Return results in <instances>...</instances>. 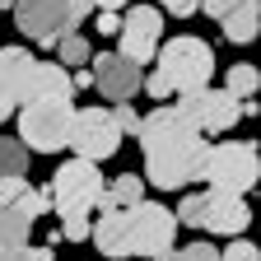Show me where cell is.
<instances>
[{
	"label": "cell",
	"mask_w": 261,
	"mask_h": 261,
	"mask_svg": "<svg viewBox=\"0 0 261 261\" xmlns=\"http://www.w3.org/2000/svg\"><path fill=\"white\" fill-rule=\"evenodd\" d=\"M93 61V89L112 98V103H126V98H136L140 93V65L136 61H126L121 51H103V56H89Z\"/></svg>",
	"instance_id": "obj_11"
},
{
	"label": "cell",
	"mask_w": 261,
	"mask_h": 261,
	"mask_svg": "<svg viewBox=\"0 0 261 261\" xmlns=\"http://www.w3.org/2000/svg\"><path fill=\"white\" fill-rule=\"evenodd\" d=\"M140 84H145V93H149V98H168V93H173V84H168V75H163V70L140 75Z\"/></svg>",
	"instance_id": "obj_26"
},
{
	"label": "cell",
	"mask_w": 261,
	"mask_h": 261,
	"mask_svg": "<svg viewBox=\"0 0 261 261\" xmlns=\"http://www.w3.org/2000/svg\"><path fill=\"white\" fill-rule=\"evenodd\" d=\"M38 80H42V61H33L23 47H0V93L14 108L38 98Z\"/></svg>",
	"instance_id": "obj_13"
},
{
	"label": "cell",
	"mask_w": 261,
	"mask_h": 261,
	"mask_svg": "<svg viewBox=\"0 0 261 261\" xmlns=\"http://www.w3.org/2000/svg\"><path fill=\"white\" fill-rule=\"evenodd\" d=\"M0 261H51V252H47V247L19 243V247H0Z\"/></svg>",
	"instance_id": "obj_23"
},
{
	"label": "cell",
	"mask_w": 261,
	"mask_h": 261,
	"mask_svg": "<svg viewBox=\"0 0 261 261\" xmlns=\"http://www.w3.org/2000/svg\"><path fill=\"white\" fill-rule=\"evenodd\" d=\"M70 84H75V89H93V75H89V70H84V75H70Z\"/></svg>",
	"instance_id": "obj_32"
},
{
	"label": "cell",
	"mask_w": 261,
	"mask_h": 261,
	"mask_svg": "<svg viewBox=\"0 0 261 261\" xmlns=\"http://www.w3.org/2000/svg\"><path fill=\"white\" fill-rule=\"evenodd\" d=\"M210 261H219V252H215V256H210Z\"/></svg>",
	"instance_id": "obj_36"
},
{
	"label": "cell",
	"mask_w": 261,
	"mask_h": 261,
	"mask_svg": "<svg viewBox=\"0 0 261 261\" xmlns=\"http://www.w3.org/2000/svg\"><path fill=\"white\" fill-rule=\"evenodd\" d=\"M10 5H14V0H0V10H10Z\"/></svg>",
	"instance_id": "obj_35"
},
{
	"label": "cell",
	"mask_w": 261,
	"mask_h": 261,
	"mask_svg": "<svg viewBox=\"0 0 261 261\" xmlns=\"http://www.w3.org/2000/svg\"><path fill=\"white\" fill-rule=\"evenodd\" d=\"M23 168H28V145H23V140H10V136H0V177L23 173Z\"/></svg>",
	"instance_id": "obj_18"
},
{
	"label": "cell",
	"mask_w": 261,
	"mask_h": 261,
	"mask_svg": "<svg viewBox=\"0 0 261 261\" xmlns=\"http://www.w3.org/2000/svg\"><path fill=\"white\" fill-rule=\"evenodd\" d=\"M154 56H159V70L168 75L173 93L210 84V70H215V51H210V42H201V38H173V42H159Z\"/></svg>",
	"instance_id": "obj_6"
},
{
	"label": "cell",
	"mask_w": 261,
	"mask_h": 261,
	"mask_svg": "<svg viewBox=\"0 0 261 261\" xmlns=\"http://www.w3.org/2000/svg\"><path fill=\"white\" fill-rule=\"evenodd\" d=\"M247 219H252L247 196H238V191H219V187L201 191V228L233 238V233H243V228H247Z\"/></svg>",
	"instance_id": "obj_12"
},
{
	"label": "cell",
	"mask_w": 261,
	"mask_h": 261,
	"mask_svg": "<svg viewBox=\"0 0 261 261\" xmlns=\"http://www.w3.org/2000/svg\"><path fill=\"white\" fill-rule=\"evenodd\" d=\"M56 51H61V65H84V61L93 56L80 33H61V38H56Z\"/></svg>",
	"instance_id": "obj_19"
},
{
	"label": "cell",
	"mask_w": 261,
	"mask_h": 261,
	"mask_svg": "<svg viewBox=\"0 0 261 261\" xmlns=\"http://www.w3.org/2000/svg\"><path fill=\"white\" fill-rule=\"evenodd\" d=\"M103 173H98V163L89 159H70V163H61L56 177H51V205L61 210V238H70V243H84L89 238V215L98 205V196H103Z\"/></svg>",
	"instance_id": "obj_2"
},
{
	"label": "cell",
	"mask_w": 261,
	"mask_h": 261,
	"mask_svg": "<svg viewBox=\"0 0 261 261\" xmlns=\"http://www.w3.org/2000/svg\"><path fill=\"white\" fill-rule=\"evenodd\" d=\"M112 117H117V126H121V136H136V130H140V112L130 108V98L112 108Z\"/></svg>",
	"instance_id": "obj_24"
},
{
	"label": "cell",
	"mask_w": 261,
	"mask_h": 261,
	"mask_svg": "<svg viewBox=\"0 0 261 261\" xmlns=\"http://www.w3.org/2000/svg\"><path fill=\"white\" fill-rule=\"evenodd\" d=\"M154 261H187V256H182V252H177V247H168V252H159V256H154Z\"/></svg>",
	"instance_id": "obj_33"
},
{
	"label": "cell",
	"mask_w": 261,
	"mask_h": 261,
	"mask_svg": "<svg viewBox=\"0 0 261 261\" xmlns=\"http://www.w3.org/2000/svg\"><path fill=\"white\" fill-rule=\"evenodd\" d=\"M159 5L168 10V14H177V19H187V14H196V10H201V0H159Z\"/></svg>",
	"instance_id": "obj_28"
},
{
	"label": "cell",
	"mask_w": 261,
	"mask_h": 261,
	"mask_svg": "<svg viewBox=\"0 0 261 261\" xmlns=\"http://www.w3.org/2000/svg\"><path fill=\"white\" fill-rule=\"evenodd\" d=\"M23 191H28L23 173H10V177H0V205H23Z\"/></svg>",
	"instance_id": "obj_22"
},
{
	"label": "cell",
	"mask_w": 261,
	"mask_h": 261,
	"mask_svg": "<svg viewBox=\"0 0 261 261\" xmlns=\"http://www.w3.org/2000/svg\"><path fill=\"white\" fill-rule=\"evenodd\" d=\"M19 140L33 145L38 154H56L65 149V130H70V117H75V103L70 98H28L19 103Z\"/></svg>",
	"instance_id": "obj_4"
},
{
	"label": "cell",
	"mask_w": 261,
	"mask_h": 261,
	"mask_svg": "<svg viewBox=\"0 0 261 261\" xmlns=\"http://www.w3.org/2000/svg\"><path fill=\"white\" fill-rule=\"evenodd\" d=\"M177 238V215L159 201L130 205V256H159Z\"/></svg>",
	"instance_id": "obj_9"
},
{
	"label": "cell",
	"mask_w": 261,
	"mask_h": 261,
	"mask_svg": "<svg viewBox=\"0 0 261 261\" xmlns=\"http://www.w3.org/2000/svg\"><path fill=\"white\" fill-rule=\"evenodd\" d=\"M140 149H145V173L159 191H182L187 182H201L205 173V136L191 121H182L177 108H154L140 117Z\"/></svg>",
	"instance_id": "obj_1"
},
{
	"label": "cell",
	"mask_w": 261,
	"mask_h": 261,
	"mask_svg": "<svg viewBox=\"0 0 261 261\" xmlns=\"http://www.w3.org/2000/svg\"><path fill=\"white\" fill-rule=\"evenodd\" d=\"M14 28L23 38L56 47L61 33H75L89 14H93V0H14Z\"/></svg>",
	"instance_id": "obj_3"
},
{
	"label": "cell",
	"mask_w": 261,
	"mask_h": 261,
	"mask_svg": "<svg viewBox=\"0 0 261 261\" xmlns=\"http://www.w3.org/2000/svg\"><path fill=\"white\" fill-rule=\"evenodd\" d=\"M182 224H191V228H201V191H196V196H182V205L173 210Z\"/></svg>",
	"instance_id": "obj_25"
},
{
	"label": "cell",
	"mask_w": 261,
	"mask_h": 261,
	"mask_svg": "<svg viewBox=\"0 0 261 261\" xmlns=\"http://www.w3.org/2000/svg\"><path fill=\"white\" fill-rule=\"evenodd\" d=\"M159 38H163V14H159V10H149V5H130V10L121 14L117 42H121V56H126V61H136V65L154 61Z\"/></svg>",
	"instance_id": "obj_10"
},
{
	"label": "cell",
	"mask_w": 261,
	"mask_h": 261,
	"mask_svg": "<svg viewBox=\"0 0 261 261\" xmlns=\"http://www.w3.org/2000/svg\"><path fill=\"white\" fill-rule=\"evenodd\" d=\"M228 93L233 98H256V65L238 61L233 70H228Z\"/></svg>",
	"instance_id": "obj_20"
},
{
	"label": "cell",
	"mask_w": 261,
	"mask_h": 261,
	"mask_svg": "<svg viewBox=\"0 0 261 261\" xmlns=\"http://www.w3.org/2000/svg\"><path fill=\"white\" fill-rule=\"evenodd\" d=\"M219 23H224V38L243 47V42L256 38V28H261V10H256V0H243V5H233Z\"/></svg>",
	"instance_id": "obj_14"
},
{
	"label": "cell",
	"mask_w": 261,
	"mask_h": 261,
	"mask_svg": "<svg viewBox=\"0 0 261 261\" xmlns=\"http://www.w3.org/2000/svg\"><path fill=\"white\" fill-rule=\"evenodd\" d=\"M210 187L219 191H238L247 196L261 177V159H256V145L252 140H233V145H210L205 154V173H201Z\"/></svg>",
	"instance_id": "obj_5"
},
{
	"label": "cell",
	"mask_w": 261,
	"mask_h": 261,
	"mask_svg": "<svg viewBox=\"0 0 261 261\" xmlns=\"http://www.w3.org/2000/svg\"><path fill=\"white\" fill-rule=\"evenodd\" d=\"M65 145H70L80 159L103 163L121 149V126L112 117V108H80L70 117V130H65Z\"/></svg>",
	"instance_id": "obj_8"
},
{
	"label": "cell",
	"mask_w": 261,
	"mask_h": 261,
	"mask_svg": "<svg viewBox=\"0 0 261 261\" xmlns=\"http://www.w3.org/2000/svg\"><path fill=\"white\" fill-rule=\"evenodd\" d=\"M108 201H112V205H140V201H145V177L121 173V177L108 187Z\"/></svg>",
	"instance_id": "obj_17"
},
{
	"label": "cell",
	"mask_w": 261,
	"mask_h": 261,
	"mask_svg": "<svg viewBox=\"0 0 261 261\" xmlns=\"http://www.w3.org/2000/svg\"><path fill=\"white\" fill-rule=\"evenodd\" d=\"M130 0H93V10H126Z\"/></svg>",
	"instance_id": "obj_31"
},
{
	"label": "cell",
	"mask_w": 261,
	"mask_h": 261,
	"mask_svg": "<svg viewBox=\"0 0 261 261\" xmlns=\"http://www.w3.org/2000/svg\"><path fill=\"white\" fill-rule=\"evenodd\" d=\"M23 210H28L33 219L47 215V210H51V191H33V187H28V191H23Z\"/></svg>",
	"instance_id": "obj_27"
},
{
	"label": "cell",
	"mask_w": 261,
	"mask_h": 261,
	"mask_svg": "<svg viewBox=\"0 0 261 261\" xmlns=\"http://www.w3.org/2000/svg\"><path fill=\"white\" fill-rule=\"evenodd\" d=\"M38 98H75V84H70V70L56 61H42V80H38Z\"/></svg>",
	"instance_id": "obj_16"
},
{
	"label": "cell",
	"mask_w": 261,
	"mask_h": 261,
	"mask_svg": "<svg viewBox=\"0 0 261 261\" xmlns=\"http://www.w3.org/2000/svg\"><path fill=\"white\" fill-rule=\"evenodd\" d=\"M219 261H261V252H256V243H247L243 233H233V243L219 252Z\"/></svg>",
	"instance_id": "obj_21"
},
{
	"label": "cell",
	"mask_w": 261,
	"mask_h": 261,
	"mask_svg": "<svg viewBox=\"0 0 261 261\" xmlns=\"http://www.w3.org/2000/svg\"><path fill=\"white\" fill-rule=\"evenodd\" d=\"M10 112H14V103H10V98H5V93H0V121H5Z\"/></svg>",
	"instance_id": "obj_34"
},
{
	"label": "cell",
	"mask_w": 261,
	"mask_h": 261,
	"mask_svg": "<svg viewBox=\"0 0 261 261\" xmlns=\"http://www.w3.org/2000/svg\"><path fill=\"white\" fill-rule=\"evenodd\" d=\"M177 112H182V121H191L201 136H219V130H228V126H238V117H243V98H233L228 89H210V84H201V89H182V98L173 103Z\"/></svg>",
	"instance_id": "obj_7"
},
{
	"label": "cell",
	"mask_w": 261,
	"mask_h": 261,
	"mask_svg": "<svg viewBox=\"0 0 261 261\" xmlns=\"http://www.w3.org/2000/svg\"><path fill=\"white\" fill-rule=\"evenodd\" d=\"M121 261H126V256H121Z\"/></svg>",
	"instance_id": "obj_37"
},
{
	"label": "cell",
	"mask_w": 261,
	"mask_h": 261,
	"mask_svg": "<svg viewBox=\"0 0 261 261\" xmlns=\"http://www.w3.org/2000/svg\"><path fill=\"white\" fill-rule=\"evenodd\" d=\"M233 5H243V0H201V10H205L210 19H224V14L233 10Z\"/></svg>",
	"instance_id": "obj_29"
},
{
	"label": "cell",
	"mask_w": 261,
	"mask_h": 261,
	"mask_svg": "<svg viewBox=\"0 0 261 261\" xmlns=\"http://www.w3.org/2000/svg\"><path fill=\"white\" fill-rule=\"evenodd\" d=\"M28 228H33V215L23 205H0V247L28 243Z\"/></svg>",
	"instance_id": "obj_15"
},
{
	"label": "cell",
	"mask_w": 261,
	"mask_h": 261,
	"mask_svg": "<svg viewBox=\"0 0 261 261\" xmlns=\"http://www.w3.org/2000/svg\"><path fill=\"white\" fill-rule=\"evenodd\" d=\"M121 28V14L117 10H98V33H117Z\"/></svg>",
	"instance_id": "obj_30"
}]
</instances>
